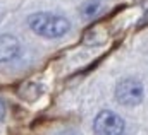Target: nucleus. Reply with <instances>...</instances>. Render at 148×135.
<instances>
[{
  "label": "nucleus",
  "instance_id": "nucleus-1",
  "mask_svg": "<svg viewBox=\"0 0 148 135\" xmlns=\"http://www.w3.org/2000/svg\"><path fill=\"white\" fill-rule=\"evenodd\" d=\"M28 24L33 33L40 34L43 38H60L71 29V22L55 14H47V12H38L29 16Z\"/></svg>",
  "mask_w": 148,
  "mask_h": 135
},
{
  "label": "nucleus",
  "instance_id": "nucleus-2",
  "mask_svg": "<svg viewBox=\"0 0 148 135\" xmlns=\"http://www.w3.org/2000/svg\"><path fill=\"white\" fill-rule=\"evenodd\" d=\"M143 84L136 79H122L115 86V99L124 106H136L143 101Z\"/></svg>",
  "mask_w": 148,
  "mask_h": 135
},
{
  "label": "nucleus",
  "instance_id": "nucleus-3",
  "mask_svg": "<svg viewBox=\"0 0 148 135\" xmlns=\"http://www.w3.org/2000/svg\"><path fill=\"white\" fill-rule=\"evenodd\" d=\"M93 130L97 135H121L124 132V120L110 109L100 111L93 122Z\"/></svg>",
  "mask_w": 148,
  "mask_h": 135
},
{
  "label": "nucleus",
  "instance_id": "nucleus-4",
  "mask_svg": "<svg viewBox=\"0 0 148 135\" xmlns=\"http://www.w3.org/2000/svg\"><path fill=\"white\" fill-rule=\"evenodd\" d=\"M19 53V41L10 34L0 36V62H9Z\"/></svg>",
  "mask_w": 148,
  "mask_h": 135
},
{
  "label": "nucleus",
  "instance_id": "nucleus-5",
  "mask_svg": "<svg viewBox=\"0 0 148 135\" xmlns=\"http://www.w3.org/2000/svg\"><path fill=\"white\" fill-rule=\"evenodd\" d=\"M102 7H103V0H88L81 7V16L86 17V19H91V17H95V16L100 14Z\"/></svg>",
  "mask_w": 148,
  "mask_h": 135
},
{
  "label": "nucleus",
  "instance_id": "nucleus-6",
  "mask_svg": "<svg viewBox=\"0 0 148 135\" xmlns=\"http://www.w3.org/2000/svg\"><path fill=\"white\" fill-rule=\"evenodd\" d=\"M3 116H5V103L0 99V120H2Z\"/></svg>",
  "mask_w": 148,
  "mask_h": 135
},
{
  "label": "nucleus",
  "instance_id": "nucleus-7",
  "mask_svg": "<svg viewBox=\"0 0 148 135\" xmlns=\"http://www.w3.org/2000/svg\"><path fill=\"white\" fill-rule=\"evenodd\" d=\"M64 135H77V134H64Z\"/></svg>",
  "mask_w": 148,
  "mask_h": 135
}]
</instances>
